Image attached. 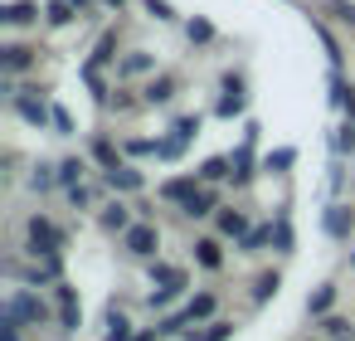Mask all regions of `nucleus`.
<instances>
[{
    "label": "nucleus",
    "instance_id": "f257e3e1",
    "mask_svg": "<svg viewBox=\"0 0 355 341\" xmlns=\"http://www.w3.org/2000/svg\"><path fill=\"white\" fill-rule=\"evenodd\" d=\"M20 322H44V302L40 297H30V292H15L10 302H6V326H20Z\"/></svg>",
    "mask_w": 355,
    "mask_h": 341
},
{
    "label": "nucleus",
    "instance_id": "f03ea898",
    "mask_svg": "<svg viewBox=\"0 0 355 341\" xmlns=\"http://www.w3.org/2000/svg\"><path fill=\"white\" fill-rule=\"evenodd\" d=\"M209 312H214V297H209V292H200V297H195V302H190L185 312H175V317H166V322H161V331H180L185 322H205Z\"/></svg>",
    "mask_w": 355,
    "mask_h": 341
},
{
    "label": "nucleus",
    "instance_id": "7ed1b4c3",
    "mask_svg": "<svg viewBox=\"0 0 355 341\" xmlns=\"http://www.w3.org/2000/svg\"><path fill=\"white\" fill-rule=\"evenodd\" d=\"M30 244H35V253H40V249H44V253H59V249H64V234H59L49 219L35 215V219H30Z\"/></svg>",
    "mask_w": 355,
    "mask_h": 341
},
{
    "label": "nucleus",
    "instance_id": "20e7f679",
    "mask_svg": "<svg viewBox=\"0 0 355 341\" xmlns=\"http://www.w3.org/2000/svg\"><path fill=\"white\" fill-rule=\"evenodd\" d=\"M156 244H161V239H156V229H151V224H132V229H127V249H132L137 258H151V253H156Z\"/></svg>",
    "mask_w": 355,
    "mask_h": 341
},
{
    "label": "nucleus",
    "instance_id": "39448f33",
    "mask_svg": "<svg viewBox=\"0 0 355 341\" xmlns=\"http://www.w3.org/2000/svg\"><path fill=\"white\" fill-rule=\"evenodd\" d=\"M350 229H355V215H350V205H331V210H326V234H331V239H345Z\"/></svg>",
    "mask_w": 355,
    "mask_h": 341
},
{
    "label": "nucleus",
    "instance_id": "423d86ee",
    "mask_svg": "<svg viewBox=\"0 0 355 341\" xmlns=\"http://www.w3.org/2000/svg\"><path fill=\"white\" fill-rule=\"evenodd\" d=\"M0 64H6V74H20V69H30V49L25 44H6L0 49Z\"/></svg>",
    "mask_w": 355,
    "mask_h": 341
},
{
    "label": "nucleus",
    "instance_id": "0eeeda50",
    "mask_svg": "<svg viewBox=\"0 0 355 341\" xmlns=\"http://www.w3.org/2000/svg\"><path fill=\"white\" fill-rule=\"evenodd\" d=\"M151 283H161V288L180 292V288H185V273H180V268H171V263H156V268H151Z\"/></svg>",
    "mask_w": 355,
    "mask_h": 341
},
{
    "label": "nucleus",
    "instance_id": "6e6552de",
    "mask_svg": "<svg viewBox=\"0 0 355 341\" xmlns=\"http://www.w3.org/2000/svg\"><path fill=\"white\" fill-rule=\"evenodd\" d=\"M59 307H64V331H73V326H78V317H83V307H78L73 288H59Z\"/></svg>",
    "mask_w": 355,
    "mask_h": 341
},
{
    "label": "nucleus",
    "instance_id": "1a4fd4ad",
    "mask_svg": "<svg viewBox=\"0 0 355 341\" xmlns=\"http://www.w3.org/2000/svg\"><path fill=\"white\" fill-rule=\"evenodd\" d=\"M0 20H6V25H30L35 20V0H15V6H6Z\"/></svg>",
    "mask_w": 355,
    "mask_h": 341
},
{
    "label": "nucleus",
    "instance_id": "9d476101",
    "mask_svg": "<svg viewBox=\"0 0 355 341\" xmlns=\"http://www.w3.org/2000/svg\"><path fill=\"white\" fill-rule=\"evenodd\" d=\"M107 181H112V190H141V176H137V171H127V166H112V171H107Z\"/></svg>",
    "mask_w": 355,
    "mask_h": 341
},
{
    "label": "nucleus",
    "instance_id": "9b49d317",
    "mask_svg": "<svg viewBox=\"0 0 355 341\" xmlns=\"http://www.w3.org/2000/svg\"><path fill=\"white\" fill-rule=\"evenodd\" d=\"M239 108H243V93H239V83L229 78V83H224V103H219V117H234Z\"/></svg>",
    "mask_w": 355,
    "mask_h": 341
},
{
    "label": "nucleus",
    "instance_id": "f8f14e48",
    "mask_svg": "<svg viewBox=\"0 0 355 341\" xmlns=\"http://www.w3.org/2000/svg\"><path fill=\"white\" fill-rule=\"evenodd\" d=\"M171 98H175V83H171V78H156V83L146 88V103H171Z\"/></svg>",
    "mask_w": 355,
    "mask_h": 341
},
{
    "label": "nucleus",
    "instance_id": "ddd939ff",
    "mask_svg": "<svg viewBox=\"0 0 355 341\" xmlns=\"http://www.w3.org/2000/svg\"><path fill=\"white\" fill-rule=\"evenodd\" d=\"M195 190H200V185H195V181L185 176V181H171V185H166V200H180V205H185V200H190Z\"/></svg>",
    "mask_w": 355,
    "mask_h": 341
},
{
    "label": "nucleus",
    "instance_id": "4468645a",
    "mask_svg": "<svg viewBox=\"0 0 355 341\" xmlns=\"http://www.w3.org/2000/svg\"><path fill=\"white\" fill-rule=\"evenodd\" d=\"M209 210H214V195H209V190H195V195L185 200V215H209Z\"/></svg>",
    "mask_w": 355,
    "mask_h": 341
},
{
    "label": "nucleus",
    "instance_id": "2eb2a0df",
    "mask_svg": "<svg viewBox=\"0 0 355 341\" xmlns=\"http://www.w3.org/2000/svg\"><path fill=\"white\" fill-rule=\"evenodd\" d=\"M195 258H200L205 268H219V244H214V239H200V244H195Z\"/></svg>",
    "mask_w": 355,
    "mask_h": 341
},
{
    "label": "nucleus",
    "instance_id": "dca6fc26",
    "mask_svg": "<svg viewBox=\"0 0 355 341\" xmlns=\"http://www.w3.org/2000/svg\"><path fill=\"white\" fill-rule=\"evenodd\" d=\"M103 341H132V331H127V317H122V312H112V317H107V336H103Z\"/></svg>",
    "mask_w": 355,
    "mask_h": 341
},
{
    "label": "nucleus",
    "instance_id": "f3484780",
    "mask_svg": "<svg viewBox=\"0 0 355 341\" xmlns=\"http://www.w3.org/2000/svg\"><path fill=\"white\" fill-rule=\"evenodd\" d=\"M20 117H25V122H44V117H49V108H44V103H35V98H20Z\"/></svg>",
    "mask_w": 355,
    "mask_h": 341
},
{
    "label": "nucleus",
    "instance_id": "a211bd4d",
    "mask_svg": "<svg viewBox=\"0 0 355 341\" xmlns=\"http://www.w3.org/2000/svg\"><path fill=\"white\" fill-rule=\"evenodd\" d=\"M200 176H205V181H224V176H229V161H224V156H209V161L200 166Z\"/></svg>",
    "mask_w": 355,
    "mask_h": 341
},
{
    "label": "nucleus",
    "instance_id": "6ab92c4d",
    "mask_svg": "<svg viewBox=\"0 0 355 341\" xmlns=\"http://www.w3.org/2000/svg\"><path fill=\"white\" fill-rule=\"evenodd\" d=\"M103 224H107V229H132V224H127V205H107V210H103Z\"/></svg>",
    "mask_w": 355,
    "mask_h": 341
},
{
    "label": "nucleus",
    "instance_id": "aec40b11",
    "mask_svg": "<svg viewBox=\"0 0 355 341\" xmlns=\"http://www.w3.org/2000/svg\"><path fill=\"white\" fill-rule=\"evenodd\" d=\"M219 229H224V234H248V224H243L239 210H224V215H219Z\"/></svg>",
    "mask_w": 355,
    "mask_h": 341
},
{
    "label": "nucleus",
    "instance_id": "412c9836",
    "mask_svg": "<svg viewBox=\"0 0 355 341\" xmlns=\"http://www.w3.org/2000/svg\"><path fill=\"white\" fill-rule=\"evenodd\" d=\"M49 283V278H59V253H44V263H35V283Z\"/></svg>",
    "mask_w": 355,
    "mask_h": 341
},
{
    "label": "nucleus",
    "instance_id": "4be33fe9",
    "mask_svg": "<svg viewBox=\"0 0 355 341\" xmlns=\"http://www.w3.org/2000/svg\"><path fill=\"white\" fill-rule=\"evenodd\" d=\"M272 292H277V273H263V278H258V288H253V297H258V302H268Z\"/></svg>",
    "mask_w": 355,
    "mask_h": 341
},
{
    "label": "nucleus",
    "instance_id": "5701e85b",
    "mask_svg": "<svg viewBox=\"0 0 355 341\" xmlns=\"http://www.w3.org/2000/svg\"><path fill=\"white\" fill-rule=\"evenodd\" d=\"M331 297H336V288L326 283V288H316V297H311L306 307H311V312H326V307H331Z\"/></svg>",
    "mask_w": 355,
    "mask_h": 341
},
{
    "label": "nucleus",
    "instance_id": "b1692460",
    "mask_svg": "<svg viewBox=\"0 0 355 341\" xmlns=\"http://www.w3.org/2000/svg\"><path fill=\"white\" fill-rule=\"evenodd\" d=\"M229 331H234L229 322H209V331H205V336H190V341H224Z\"/></svg>",
    "mask_w": 355,
    "mask_h": 341
},
{
    "label": "nucleus",
    "instance_id": "393cba45",
    "mask_svg": "<svg viewBox=\"0 0 355 341\" xmlns=\"http://www.w3.org/2000/svg\"><path fill=\"white\" fill-rule=\"evenodd\" d=\"M151 69V59L146 54H132V59H122V74H146Z\"/></svg>",
    "mask_w": 355,
    "mask_h": 341
},
{
    "label": "nucleus",
    "instance_id": "a878e982",
    "mask_svg": "<svg viewBox=\"0 0 355 341\" xmlns=\"http://www.w3.org/2000/svg\"><path fill=\"white\" fill-rule=\"evenodd\" d=\"M78 176H83V161H64V166H59V181H64V185H73Z\"/></svg>",
    "mask_w": 355,
    "mask_h": 341
},
{
    "label": "nucleus",
    "instance_id": "bb28decb",
    "mask_svg": "<svg viewBox=\"0 0 355 341\" xmlns=\"http://www.w3.org/2000/svg\"><path fill=\"white\" fill-rule=\"evenodd\" d=\"M331 10H336V20L355 25V6H350V0H331Z\"/></svg>",
    "mask_w": 355,
    "mask_h": 341
},
{
    "label": "nucleus",
    "instance_id": "cd10ccee",
    "mask_svg": "<svg viewBox=\"0 0 355 341\" xmlns=\"http://www.w3.org/2000/svg\"><path fill=\"white\" fill-rule=\"evenodd\" d=\"M195 132H200V122H195V117H180V122H175V137H180V142H190Z\"/></svg>",
    "mask_w": 355,
    "mask_h": 341
},
{
    "label": "nucleus",
    "instance_id": "c85d7f7f",
    "mask_svg": "<svg viewBox=\"0 0 355 341\" xmlns=\"http://www.w3.org/2000/svg\"><path fill=\"white\" fill-rule=\"evenodd\" d=\"M49 20H54V25H69V20H73V15H69V6H64V0H54V6H49Z\"/></svg>",
    "mask_w": 355,
    "mask_h": 341
},
{
    "label": "nucleus",
    "instance_id": "c756f323",
    "mask_svg": "<svg viewBox=\"0 0 355 341\" xmlns=\"http://www.w3.org/2000/svg\"><path fill=\"white\" fill-rule=\"evenodd\" d=\"M272 239V229H253V234H243V249H258V244H268Z\"/></svg>",
    "mask_w": 355,
    "mask_h": 341
},
{
    "label": "nucleus",
    "instance_id": "7c9ffc66",
    "mask_svg": "<svg viewBox=\"0 0 355 341\" xmlns=\"http://www.w3.org/2000/svg\"><path fill=\"white\" fill-rule=\"evenodd\" d=\"M98 161H103V166H107V171H112V166H117V151H112V147H107V142H98Z\"/></svg>",
    "mask_w": 355,
    "mask_h": 341
},
{
    "label": "nucleus",
    "instance_id": "2f4dec72",
    "mask_svg": "<svg viewBox=\"0 0 355 341\" xmlns=\"http://www.w3.org/2000/svg\"><path fill=\"white\" fill-rule=\"evenodd\" d=\"M326 326H331V336H336V341H350V326H345V322H340V317H331V322H326Z\"/></svg>",
    "mask_w": 355,
    "mask_h": 341
},
{
    "label": "nucleus",
    "instance_id": "473e14b6",
    "mask_svg": "<svg viewBox=\"0 0 355 341\" xmlns=\"http://www.w3.org/2000/svg\"><path fill=\"white\" fill-rule=\"evenodd\" d=\"M146 10H151L156 20H171V6H166V0H146Z\"/></svg>",
    "mask_w": 355,
    "mask_h": 341
},
{
    "label": "nucleus",
    "instance_id": "72a5a7b5",
    "mask_svg": "<svg viewBox=\"0 0 355 341\" xmlns=\"http://www.w3.org/2000/svg\"><path fill=\"white\" fill-rule=\"evenodd\" d=\"M209 35H214V30H209L205 20H195V25H190V40H209Z\"/></svg>",
    "mask_w": 355,
    "mask_h": 341
},
{
    "label": "nucleus",
    "instance_id": "f704fd0d",
    "mask_svg": "<svg viewBox=\"0 0 355 341\" xmlns=\"http://www.w3.org/2000/svg\"><path fill=\"white\" fill-rule=\"evenodd\" d=\"M107 6H122V0H107Z\"/></svg>",
    "mask_w": 355,
    "mask_h": 341
},
{
    "label": "nucleus",
    "instance_id": "c9c22d12",
    "mask_svg": "<svg viewBox=\"0 0 355 341\" xmlns=\"http://www.w3.org/2000/svg\"><path fill=\"white\" fill-rule=\"evenodd\" d=\"M73 6H88V0H73Z\"/></svg>",
    "mask_w": 355,
    "mask_h": 341
},
{
    "label": "nucleus",
    "instance_id": "e433bc0d",
    "mask_svg": "<svg viewBox=\"0 0 355 341\" xmlns=\"http://www.w3.org/2000/svg\"><path fill=\"white\" fill-rule=\"evenodd\" d=\"M141 341H151V336H141Z\"/></svg>",
    "mask_w": 355,
    "mask_h": 341
}]
</instances>
